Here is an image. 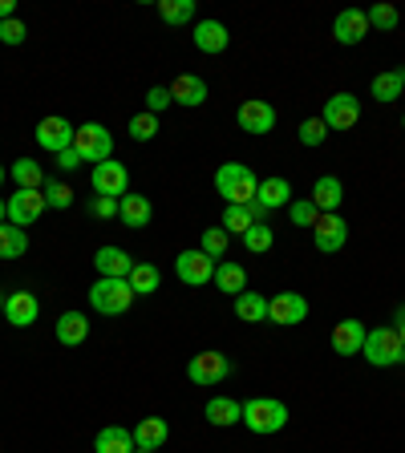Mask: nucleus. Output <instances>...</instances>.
I'll use <instances>...</instances> for the list:
<instances>
[{"instance_id": "a18cd8bd", "label": "nucleus", "mask_w": 405, "mask_h": 453, "mask_svg": "<svg viewBox=\"0 0 405 453\" xmlns=\"http://www.w3.org/2000/svg\"><path fill=\"white\" fill-rule=\"evenodd\" d=\"M90 215H94V219H118V198L94 195V198H90Z\"/></svg>"}, {"instance_id": "5701e85b", "label": "nucleus", "mask_w": 405, "mask_h": 453, "mask_svg": "<svg viewBox=\"0 0 405 453\" xmlns=\"http://www.w3.org/2000/svg\"><path fill=\"white\" fill-rule=\"evenodd\" d=\"M255 203L264 211H288V203H292V182L272 174V179H264L255 187Z\"/></svg>"}, {"instance_id": "dca6fc26", "label": "nucleus", "mask_w": 405, "mask_h": 453, "mask_svg": "<svg viewBox=\"0 0 405 453\" xmlns=\"http://www.w3.org/2000/svg\"><path fill=\"white\" fill-rule=\"evenodd\" d=\"M332 37H337V45H361L369 37L365 9H340L337 20H332Z\"/></svg>"}, {"instance_id": "e433bc0d", "label": "nucleus", "mask_w": 405, "mask_h": 453, "mask_svg": "<svg viewBox=\"0 0 405 453\" xmlns=\"http://www.w3.org/2000/svg\"><path fill=\"white\" fill-rule=\"evenodd\" d=\"M244 247H247V251H252V255H264V251H272V247H276V231H272V226H268V223H255L252 231H247V235H244Z\"/></svg>"}, {"instance_id": "0eeeda50", "label": "nucleus", "mask_w": 405, "mask_h": 453, "mask_svg": "<svg viewBox=\"0 0 405 453\" xmlns=\"http://www.w3.org/2000/svg\"><path fill=\"white\" fill-rule=\"evenodd\" d=\"M74 130H77V126L69 122V118H61V113H49V118H41V122H37L33 138L41 142V150H49L57 158L61 150H69V146H74Z\"/></svg>"}, {"instance_id": "423d86ee", "label": "nucleus", "mask_w": 405, "mask_h": 453, "mask_svg": "<svg viewBox=\"0 0 405 453\" xmlns=\"http://www.w3.org/2000/svg\"><path fill=\"white\" fill-rule=\"evenodd\" d=\"M365 360L373 368H393L405 360V349H401V340H397V328H373L365 336Z\"/></svg>"}, {"instance_id": "ea45409f", "label": "nucleus", "mask_w": 405, "mask_h": 453, "mask_svg": "<svg viewBox=\"0 0 405 453\" xmlns=\"http://www.w3.org/2000/svg\"><path fill=\"white\" fill-rule=\"evenodd\" d=\"M126 130H130L134 142H151L154 134H159V118L142 110V113H134V118H130V126H126Z\"/></svg>"}, {"instance_id": "412c9836", "label": "nucleus", "mask_w": 405, "mask_h": 453, "mask_svg": "<svg viewBox=\"0 0 405 453\" xmlns=\"http://www.w3.org/2000/svg\"><path fill=\"white\" fill-rule=\"evenodd\" d=\"M191 41H195L199 53H223V49L231 45V33H227L223 20H199Z\"/></svg>"}, {"instance_id": "72a5a7b5", "label": "nucleus", "mask_w": 405, "mask_h": 453, "mask_svg": "<svg viewBox=\"0 0 405 453\" xmlns=\"http://www.w3.org/2000/svg\"><path fill=\"white\" fill-rule=\"evenodd\" d=\"M134 288V296H154L159 292V283H162V272L154 264H134L130 280H126Z\"/></svg>"}, {"instance_id": "864d4df0", "label": "nucleus", "mask_w": 405, "mask_h": 453, "mask_svg": "<svg viewBox=\"0 0 405 453\" xmlns=\"http://www.w3.org/2000/svg\"><path fill=\"white\" fill-rule=\"evenodd\" d=\"M401 85H405V69H401Z\"/></svg>"}, {"instance_id": "37998d69", "label": "nucleus", "mask_w": 405, "mask_h": 453, "mask_svg": "<svg viewBox=\"0 0 405 453\" xmlns=\"http://www.w3.org/2000/svg\"><path fill=\"white\" fill-rule=\"evenodd\" d=\"M25 37H28V25L25 20H0V45H25Z\"/></svg>"}, {"instance_id": "4be33fe9", "label": "nucleus", "mask_w": 405, "mask_h": 453, "mask_svg": "<svg viewBox=\"0 0 405 453\" xmlns=\"http://www.w3.org/2000/svg\"><path fill=\"white\" fill-rule=\"evenodd\" d=\"M340 203H345V187H340L337 174H321V179L312 182V207L321 211V215H337Z\"/></svg>"}, {"instance_id": "473e14b6", "label": "nucleus", "mask_w": 405, "mask_h": 453, "mask_svg": "<svg viewBox=\"0 0 405 453\" xmlns=\"http://www.w3.org/2000/svg\"><path fill=\"white\" fill-rule=\"evenodd\" d=\"M25 251H28V235H25V226L0 223V259H20Z\"/></svg>"}, {"instance_id": "f257e3e1", "label": "nucleus", "mask_w": 405, "mask_h": 453, "mask_svg": "<svg viewBox=\"0 0 405 453\" xmlns=\"http://www.w3.org/2000/svg\"><path fill=\"white\" fill-rule=\"evenodd\" d=\"M255 187H260V179H255V170L247 162H223L215 170V190L227 198V207L255 203Z\"/></svg>"}, {"instance_id": "f704fd0d", "label": "nucleus", "mask_w": 405, "mask_h": 453, "mask_svg": "<svg viewBox=\"0 0 405 453\" xmlns=\"http://www.w3.org/2000/svg\"><path fill=\"white\" fill-rule=\"evenodd\" d=\"M159 17L167 25H187L195 20V0H159Z\"/></svg>"}, {"instance_id": "49530a36", "label": "nucleus", "mask_w": 405, "mask_h": 453, "mask_svg": "<svg viewBox=\"0 0 405 453\" xmlns=\"http://www.w3.org/2000/svg\"><path fill=\"white\" fill-rule=\"evenodd\" d=\"M77 166H82V154H77L74 146L57 154V170H61V174H69V170H77Z\"/></svg>"}, {"instance_id": "9b49d317", "label": "nucleus", "mask_w": 405, "mask_h": 453, "mask_svg": "<svg viewBox=\"0 0 405 453\" xmlns=\"http://www.w3.org/2000/svg\"><path fill=\"white\" fill-rule=\"evenodd\" d=\"M268 320L280 324V328H292V324L308 320V300L300 292H276L268 300Z\"/></svg>"}, {"instance_id": "79ce46f5", "label": "nucleus", "mask_w": 405, "mask_h": 453, "mask_svg": "<svg viewBox=\"0 0 405 453\" xmlns=\"http://www.w3.org/2000/svg\"><path fill=\"white\" fill-rule=\"evenodd\" d=\"M365 17H369V28H381V33L397 28V9H393V4H373Z\"/></svg>"}, {"instance_id": "c756f323", "label": "nucleus", "mask_w": 405, "mask_h": 453, "mask_svg": "<svg viewBox=\"0 0 405 453\" xmlns=\"http://www.w3.org/2000/svg\"><path fill=\"white\" fill-rule=\"evenodd\" d=\"M9 174H12V182H17V190H41L45 187V179H49L37 158H17L9 166Z\"/></svg>"}, {"instance_id": "f8f14e48", "label": "nucleus", "mask_w": 405, "mask_h": 453, "mask_svg": "<svg viewBox=\"0 0 405 453\" xmlns=\"http://www.w3.org/2000/svg\"><path fill=\"white\" fill-rule=\"evenodd\" d=\"M45 211H49V203L41 190H17V195H9V223L12 226H33Z\"/></svg>"}, {"instance_id": "f03ea898", "label": "nucleus", "mask_w": 405, "mask_h": 453, "mask_svg": "<svg viewBox=\"0 0 405 453\" xmlns=\"http://www.w3.org/2000/svg\"><path fill=\"white\" fill-rule=\"evenodd\" d=\"M239 421H244L255 437H272L288 425V405L276 401V396H252V401H244V417H239Z\"/></svg>"}, {"instance_id": "2f4dec72", "label": "nucleus", "mask_w": 405, "mask_h": 453, "mask_svg": "<svg viewBox=\"0 0 405 453\" xmlns=\"http://www.w3.org/2000/svg\"><path fill=\"white\" fill-rule=\"evenodd\" d=\"M236 316L244 324H268V296H260V292L236 296Z\"/></svg>"}, {"instance_id": "2eb2a0df", "label": "nucleus", "mask_w": 405, "mask_h": 453, "mask_svg": "<svg viewBox=\"0 0 405 453\" xmlns=\"http://www.w3.org/2000/svg\"><path fill=\"white\" fill-rule=\"evenodd\" d=\"M312 243H316V251H324V255L340 251V247L349 243V223L340 215H321L316 226H312Z\"/></svg>"}, {"instance_id": "39448f33", "label": "nucleus", "mask_w": 405, "mask_h": 453, "mask_svg": "<svg viewBox=\"0 0 405 453\" xmlns=\"http://www.w3.org/2000/svg\"><path fill=\"white\" fill-rule=\"evenodd\" d=\"M134 303V288L126 280H97L90 288V308L102 316H126Z\"/></svg>"}, {"instance_id": "1a4fd4ad", "label": "nucleus", "mask_w": 405, "mask_h": 453, "mask_svg": "<svg viewBox=\"0 0 405 453\" xmlns=\"http://www.w3.org/2000/svg\"><path fill=\"white\" fill-rule=\"evenodd\" d=\"M90 187H94V195H110V198H122L130 195V170L122 166V162H97L94 170H90Z\"/></svg>"}, {"instance_id": "f3484780", "label": "nucleus", "mask_w": 405, "mask_h": 453, "mask_svg": "<svg viewBox=\"0 0 405 453\" xmlns=\"http://www.w3.org/2000/svg\"><path fill=\"white\" fill-rule=\"evenodd\" d=\"M170 102L183 105V110H199V105L207 102V81L199 73H179L170 81Z\"/></svg>"}, {"instance_id": "a211bd4d", "label": "nucleus", "mask_w": 405, "mask_h": 453, "mask_svg": "<svg viewBox=\"0 0 405 453\" xmlns=\"http://www.w3.org/2000/svg\"><path fill=\"white\" fill-rule=\"evenodd\" d=\"M365 324L361 320H340V324H332V352H337V357H357L361 349H365Z\"/></svg>"}, {"instance_id": "bb28decb", "label": "nucleus", "mask_w": 405, "mask_h": 453, "mask_svg": "<svg viewBox=\"0 0 405 453\" xmlns=\"http://www.w3.org/2000/svg\"><path fill=\"white\" fill-rule=\"evenodd\" d=\"M94 453H134V434L126 425H105L94 437Z\"/></svg>"}, {"instance_id": "a878e982", "label": "nucleus", "mask_w": 405, "mask_h": 453, "mask_svg": "<svg viewBox=\"0 0 405 453\" xmlns=\"http://www.w3.org/2000/svg\"><path fill=\"white\" fill-rule=\"evenodd\" d=\"M130 434H134V445H138V449H162L170 437V421H162V417H142Z\"/></svg>"}, {"instance_id": "c03bdc74", "label": "nucleus", "mask_w": 405, "mask_h": 453, "mask_svg": "<svg viewBox=\"0 0 405 453\" xmlns=\"http://www.w3.org/2000/svg\"><path fill=\"white\" fill-rule=\"evenodd\" d=\"M167 105H170V89H167V85H151V89H146V113H154V118H159Z\"/></svg>"}, {"instance_id": "3c124183", "label": "nucleus", "mask_w": 405, "mask_h": 453, "mask_svg": "<svg viewBox=\"0 0 405 453\" xmlns=\"http://www.w3.org/2000/svg\"><path fill=\"white\" fill-rule=\"evenodd\" d=\"M4 179H9V170H4V162H0V187H4Z\"/></svg>"}, {"instance_id": "ddd939ff", "label": "nucleus", "mask_w": 405, "mask_h": 453, "mask_svg": "<svg viewBox=\"0 0 405 453\" xmlns=\"http://www.w3.org/2000/svg\"><path fill=\"white\" fill-rule=\"evenodd\" d=\"M236 122L244 134H272L276 130V110L264 102V97H247L244 105H239Z\"/></svg>"}, {"instance_id": "a19ab883", "label": "nucleus", "mask_w": 405, "mask_h": 453, "mask_svg": "<svg viewBox=\"0 0 405 453\" xmlns=\"http://www.w3.org/2000/svg\"><path fill=\"white\" fill-rule=\"evenodd\" d=\"M324 138H329V126H324L321 118H308V122H300V146L316 150V146H324Z\"/></svg>"}, {"instance_id": "c85d7f7f", "label": "nucleus", "mask_w": 405, "mask_h": 453, "mask_svg": "<svg viewBox=\"0 0 405 453\" xmlns=\"http://www.w3.org/2000/svg\"><path fill=\"white\" fill-rule=\"evenodd\" d=\"M203 413H207V421L215 425V429H227V425H236L239 417H244V405H239L236 396H211Z\"/></svg>"}, {"instance_id": "7c9ffc66", "label": "nucleus", "mask_w": 405, "mask_h": 453, "mask_svg": "<svg viewBox=\"0 0 405 453\" xmlns=\"http://www.w3.org/2000/svg\"><path fill=\"white\" fill-rule=\"evenodd\" d=\"M369 94H373V102H381V105L397 102V97L405 94L401 69H386V73H378V77H373V85H369Z\"/></svg>"}, {"instance_id": "6ab92c4d", "label": "nucleus", "mask_w": 405, "mask_h": 453, "mask_svg": "<svg viewBox=\"0 0 405 453\" xmlns=\"http://www.w3.org/2000/svg\"><path fill=\"white\" fill-rule=\"evenodd\" d=\"M41 316V300L33 292H9V300H4V320L12 324V328H28V324H37Z\"/></svg>"}, {"instance_id": "b1692460", "label": "nucleus", "mask_w": 405, "mask_h": 453, "mask_svg": "<svg viewBox=\"0 0 405 453\" xmlns=\"http://www.w3.org/2000/svg\"><path fill=\"white\" fill-rule=\"evenodd\" d=\"M118 219H122L130 231H142V226L154 219V207L146 195H122L118 198Z\"/></svg>"}, {"instance_id": "de8ad7c7", "label": "nucleus", "mask_w": 405, "mask_h": 453, "mask_svg": "<svg viewBox=\"0 0 405 453\" xmlns=\"http://www.w3.org/2000/svg\"><path fill=\"white\" fill-rule=\"evenodd\" d=\"M393 324H397V340H401V349H405V303H397Z\"/></svg>"}, {"instance_id": "aec40b11", "label": "nucleus", "mask_w": 405, "mask_h": 453, "mask_svg": "<svg viewBox=\"0 0 405 453\" xmlns=\"http://www.w3.org/2000/svg\"><path fill=\"white\" fill-rule=\"evenodd\" d=\"M268 211L260 207V203H247V207H227L223 219H219V226H223L227 235H247L255 223H264Z\"/></svg>"}, {"instance_id": "4c0bfd02", "label": "nucleus", "mask_w": 405, "mask_h": 453, "mask_svg": "<svg viewBox=\"0 0 405 453\" xmlns=\"http://www.w3.org/2000/svg\"><path fill=\"white\" fill-rule=\"evenodd\" d=\"M227 239H231V235H227L223 226H207V231H203V247H199V251L211 255V259L219 264V259L227 255Z\"/></svg>"}, {"instance_id": "9d476101", "label": "nucleus", "mask_w": 405, "mask_h": 453, "mask_svg": "<svg viewBox=\"0 0 405 453\" xmlns=\"http://www.w3.org/2000/svg\"><path fill=\"white\" fill-rule=\"evenodd\" d=\"M321 122L332 130H353V126L361 122V97L357 94H332L329 102H324V113Z\"/></svg>"}, {"instance_id": "20e7f679", "label": "nucleus", "mask_w": 405, "mask_h": 453, "mask_svg": "<svg viewBox=\"0 0 405 453\" xmlns=\"http://www.w3.org/2000/svg\"><path fill=\"white\" fill-rule=\"evenodd\" d=\"M74 150L82 154V162H110L113 158V134L102 122H82L74 130Z\"/></svg>"}, {"instance_id": "5fc2aeb1", "label": "nucleus", "mask_w": 405, "mask_h": 453, "mask_svg": "<svg viewBox=\"0 0 405 453\" xmlns=\"http://www.w3.org/2000/svg\"><path fill=\"white\" fill-rule=\"evenodd\" d=\"M401 130H405V118H401Z\"/></svg>"}, {"instance_id": "09e8293b", "label": "nucleus", "mask_w": 405, "mask_h": 453, "mask_svg": "<svg viewBox=\"0 0 405 453\" xmlns=\"http://www.w3.org/2000/svg\"><path fill=\"white\" fill-rule=\"evenodd\" d=\"M17 17V0H0V20H12Z\"/></svg>"}, {"instance_id": "393cba45", "label": "nucleus", "mask_w": 405, "mask_h": 453, "mask_svg": "<svg viewBox=\"0 0 405 453\" xmlns=\"http://www.w3.org/2000/svg\"><path fill=\"white\" fill-rule=\"evenodd\" d=\"M53 332L66 349H77V344H85V336H90V320H85V311H61Z\"/></svg>"}, {"instance_id": "603ef678", "label": "nucleus", "mask_w": 405, "mask_h": 453, "mask_svg": "<svg viewBox=\"0 0 405 453\" xmlns=\"http://www.w3.org/2000/svg\"><path fill=\"white\" fill-rule=\"evenodd\" d=\"M134 453H159V449H138V445H134Z\"/></svg>"}, {"instance_id": "8fccbe9b", "label": "nucleus", "mask_w": 405, "mask_h": 453, "mask_svg": "<svg viewBox=\"0 0 405 453\" xmlns=\"http://www.w3.org/2000/svg\"><path fill=\"white\" fill-rule=\"evenodd\" d=\"M0 223H9V198H0Z\"/></svg>"}, {"instance_id": "cd10ccee", "label": "nucleus", "mask_w": 405, "mask_h": 453, "mask_svg": "<svg viewBox=\"0 0 405 453\" xmlns=\"http://www.w3.org/2000/svg\"><path fill=\"white\" fill-rule=\"evenodd\" d=\"M219 288V292L227 296H244L247 292V272L239 264H231V259H219L215 264V280H211Z\"/></svg>"}, {"instance_id": "c9c22d12", "label": "nucleus", "mask_w": 405, "mask_h": 453, "mask_svg": "<svg viewBox=\"0 0 405 453\" xmlns=\"http://www.w3.org/2000/svg\"><path fill=\"white\" fill-rule=\"evenodd\" d=\"M41 195H45V203H49L53 211H69V207H74V190H69L61 179H45Z\"/></svg>"}, {"instance_id": "58836bf2", "label": "nucleus", "mask_w": 405, "mask_h": 453, "mask_svg": "<svg viewBox=\"0 0 405 453\" xmlns=\"http://www.w3.org/2000/svg\"><path fill=\"white\" fill-rule=\"evenodd\" d=\"M288 219H292V226H316L321 211L312 207V198H292L288 203Z\"/></svg>"}, {"instance_id": "6e6552de", "label": "nucleus", "mask_w": 405, "mask_h": 453, "mask_svg": "<svg viewBox=\"0 0 405 453\" xmlns=\"http://www.w3.org/2000/svg\"><path fill=\"white\" fill-rule=\"evenodd\" d=\"M175 275H179L183 283H191V288H203V283L215 280V259L203 255L199 247H187V251L175 255Z\"/></svg>"}, {"instance_id": "7ed1b4c3", "label": "nucleus", "mask_w": 405, "mask_h": 453, "mask_svg": "<svg viewBox=\"0 0 405 453\" xmlns=\"http://www.w3.org/2000/svg\"><path fill=\"white\" fill-rule=\"evenodd\" d=\"M231 372H236L231 357H223V352H215V349L195 352V357L187 360V377H191V385H203V388L231 380Z\"/></svg>"}, {"instance_id": "4468645a", "label": "nucleus", "mask_w": 405, "mask_h": 453, "mask_svg": "<svg viewBox=\"0 0 405 453\" xmlns=\"http://www.w3.org/2000/svg\"><path fill=\"white\" fill-rule=\"evenodd\" d=\"M134 264H138V259H134L130 251H122V247H97L94 251L97 280H130Z\"/></svg>"}]
</instances>
